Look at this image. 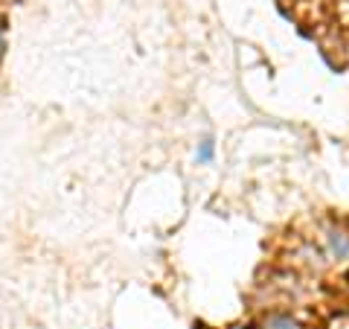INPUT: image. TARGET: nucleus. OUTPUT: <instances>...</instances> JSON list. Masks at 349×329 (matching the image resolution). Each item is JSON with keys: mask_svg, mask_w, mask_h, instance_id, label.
Instances as JSON below:
<instances>
[{"mask_svg": "<svg viewBox=\"0 0 349 329\" xmlns=\"http://www.w3.org/2000/svg\"><path fill=\"white\" fill-rule=\"evenodd\" d=\"M329 248H332V254L341 260V257H347L349 254V242H347V236L344 233H338V230H332L329 233Z\"/></svg>", "mask_w": 349, "mask_h": 329, "instance_id": "obj_1", "label": "nucleus"}, {"mask_svg": "<svg viewBox=\"0 0 349 329\" xmlns=\"http://www.w3.org/2000/svg\"><path fill=\"white\" fill-rule=\"evenodd\" d=\"M0 52H3V35H0Z\"/></svg>", "mask_w": 349, "mask_h": 329, "instance_id": "obj_4", "label": "nucleus"}, {"mask_svg": "<svg viewBox=\"0 0 349 329\" xmlns=\"http://www.w3.org/2000/svg\"><path fill=\"white\" fill-rule=\"evenodd\" d=\"M198 157H201V160H210V157H213V140H204V146H201Z\"/></svg>", "mask_w": 349, "mask_h": 329, "instance_id": "obj_3", "label": "nucleus"}, {"mask_svg": "<svg viewBox=\"0 0 349 329\" xmlns=\"http://www.w3.org/2000/svg\"><path fill=\"white\" fill-rule=\"evenodd\" d=\"M271 329H297V324L294 321H288V318H271V324H268Z\"/></svg>", "mask_w": 349, "mask_h": 329, "instance_id": "obj_2", "label": "nucleus"}]
</instances>
